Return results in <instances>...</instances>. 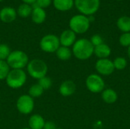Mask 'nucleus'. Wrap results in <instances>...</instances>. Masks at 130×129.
Listing matches in <instances>:
<instances>
[{
  "label": "nucleus",
  "instance_id": "1",
  "mask_svg": "<svg viewBox=\"0 0 130 129\" xmlns=\"http://www.w3.org/2000/svg\"><path fill=\"white\" fill-rule=\"evenodd\" d=\"M94 47L90 40L81 38L75 41L72 46V56L78 60H87L94 55Z\"/></svg>",
  "mask_w": 130,
  "mask_h": 129
},
{
  "label": "nucleus",
  "instance_id": "2",
  "mask_svg": "<svg viewBox=\"0 0 130 129\" xmlns=\"http://www.w3.org/2000/svg\"><path fill=\"white\" fill-rule=\"evenodd\" d=\"M27 74L32 78L40 80L46 76L48 65L45 61L40 59H33L29 61L27 67Z\"/></svg>",
  "mask_w": 130,
  "mask_h": 129
},
{
  "label": "nucleus",
  "instance_id": "3",
  "mask_svg": "<svg viewBox=\"0 0 130 129\" xmlns=\"http://www.w3.org/2000/svg\"><path fill=\"white\" fill-rule=\"evenodd\" d=\"M27 80V74L24 69H11L5 81L8 87L15 90L24 86Z\"/></svg>",
  "mask_w": 130,
  "mask_h": 129
},
{
  "label": "nucleus",
  "instance_id": "4",
  "mask_svg": "<svg viewBox=\"0 0 130 129\" xmlns=\"http://www.w3.org/2000/svg\"><path fill=\"white\" fill-rule=\"evenodd\" d=\"M29 61L30 59L27 54L20 49L11 51L6 59L11 69H24L27 67Z\"/></svg>",
  "mask_w": 130,
  "mask_h": 129
},
{
  "label": "nucleus",
  "instance_id": "5",
  "mask_svg": "<svg viewBox=\"0 0 130 129\" xmlns=\"http://www.w3.org/2000/svg\"><path fill=\"white\" fill-rule=\"evenodd\" d=\"M90 23L88 17L82 14H76L69 20V28L76 34H83L88 30Z\"/></svg>",
  "mask_w": 130,
  "mask_h": 129
},
{
  "label": "nucleus",
  "instance_id": "6",
  "mask_svg": "<svg viewBox=\"0 0 130 129\" xmlns=\"http://www.w3.org/2000/svg\"><path fill=\"white\" fill-rule=\"evenodd\" d=\"M74 5L82 14L91 16L99 9L100 0H74Z\"/></svg>",
  "mask_w": 130,
  "mask_h": 129
},
{
  "label": "nucleus",
  "instance_id": "7",
  "mask_svg": "<svg viewBox=\"0 0 130 129\" xmlns=\"http://www.w3.org/2000/svg\"><path fill=\"white\" fill-rule=\"evenodd\" d=\"M40 49L46 53H54L60 46L59 39L55 34H46L43 36L40 41Z\"/></svg>",
  "mask_w": 130,
  "mask_h": 129
},
{
  "label": "nucleus",
  "instance_id": "8",
  "mask_svg": "<svg viewBox=\"0 0 130 129\" xmlns=\"http://www.w3.org/2000/svg\"><path fill=\"white\" fill-rule=\"evenodd\" d=\"M85 86L90 92L93 94H99L104 90L105 82L100 75L91 74L85 80Z\"/></svg>",
  "mask_w": 130,
  "mask_h": 129
},
{
  "label": "nucleus",
  "instance_id": "9",
  "mask_svg": "<svg viewBox=\"0 0 130 129\" xmlns=\"http://www.w3.org/2000/svg\"><path fill=\"white\" fill-rule=\"evenodd\" d=\"M34 99L28 94L21 95L16 101L17 110L23 115L30 114L34 109Z\"/></svg>",
  "mask_w": 130,
  "mask_h": 129
},
{
  "label": "nucleus",
  "instance_id": "10",
  "mask_svg": "<svg viewBox=\"0 0 130 129\" xmlns=\"http://www.w3.org/2000/svg\"><path fill=\"white\" fill-rule=\"evenodd\" d=\"M95 69L101 76H109L115 71L113 61L110 59H98L95 63Z\"/></svg>",
  "mask_w": 130,
  "mask_h": 129
},
{
  "label": "nucleus",
  "instance_id": "11",
  "mask_svg": "<svg viewBox=\"0 0 130 129\" xmlns=\"http://www.w3.org/2000/svg\"><path fill=\"white\" fill-rule=\"evenodd\" d=\"M60 46H66V47H70L74 45L76 40V33H75L72 30L68 29L65 30L62 32L60 36H59Z\"/></svg>",
  "mask_w": 130,
  "mask_h": 129
},
{
  "label": "nucleus",
  "instance_id": "12",
  "mask_svg": "<svg viewBox=\"0 0 130 129\" xmlns=\"http://www.w3.org/2000/svg\"><path fill=\"white\" fill-rule=\"evenodd\" d=\"M17 16L16 9L12 7L6 6L0 10V20L3 23H11L16 19Z\"/></svg>",
  "mask_w": 130,
  "mask_h": 129
},
{
  "label": "nucleus",
  "instance_id": "13",
  "mask_svg": "<svg viewBox=\"0 0 130 129\" xmlns=\"http://www.w3.org/2000/svg\"><path fill=\"white\" fill-rule=\"evenodd\" d=\"M76 90V84L71 80L64 81L59 87V93L65 97H70L75 94Z\"/></svg>",
  "mask_w": 130,
  "mask_h": 129
},
{
  "label": "nucleus",
  "instance_id": "14",
  "mask_svg": "<svg viewBox=\"0 0 130 129\" xmlns=\"http://www.w3.org/2000/svg\"><path fill=\"white\" fill-rule=\"evenodd\" d=\"M32 12H31V19L34 24H43L46 18V11L40 7H37L36 4H33L32 5Z\"/></svg>",
  "mask_w": 130,
  "mask_h": 129
},
{
  "label": "nucleus",
  "instance_id": "15",
  "mask_svg": "<svg viewBox=\"0 0 130 129\" xmlns=\"http://www.w3.org/2000/svg\"><path fill=\"white\" fill-rule=\"evenodd\" d=\"M44 118L40 114H33L28 119V128L30 129H43L45 124Z\"/></svg>",
  "mask_w": 130,
  "mask_h": 129
},
{
  "label": "nucleus",
  "instance_id": "16",
  "mask_svg": "<svg viewBox=\"0 0 130 129\" xmlns=\"http://www.w3.org/2000/svg\"><path fill=\"white\" fill-rule=\"evenodd\" d=\"M101 98L104 103L107 104H113L117 101L118 94L113 89L107 88L101 92Z\"/></svg>",
  "mask_w": 130,
  "mask_h": 129
},
{
  "label": "nucleus",
  "instance_id": "17",
  "mask_svg": "<svg viewBox=\"0 0 130 129\" xmlns=\"http://www.w3.org/2000/svg\"><path fill=\"white\" fill-rule=\"evenodd\" d=\"M94 54L98 58V59H108V57L111 54V49L107 44L104 43L94 47Z\"/></svg>",
  "mask_w": 130,
  "mask_h": 129
},
{
  "label": "nucleus",
  "instance_id": "18",
  "mask_svg": "<svg viewBox=\"0 0 130 129\" xmlns=\"http://www.w3.org/2000/svg\"><path fill=\"white\" fill-rule=\"evenodd\" d=\"M54 8L60 11H67L74 6V0H53Z\"/></svg>",
  "mask_w": 130,
  "mask_h": 129
},
{
  "label": "nucleus",
  "instance_id": "19",
  "mask_svg": "<svg viewBox=\"0 0 130 129\" xmlns=\"http://www.w3.org/2000/svg\"><path fill=\"white\" fill-rule=\"evenodd\" d=\"M55 53L56 57L61 61H67L70 59L71 57L72 56V49L69 47L62 46H59V48L56 50Z\"/></svg>",
  "mask_w": 130,
  "mask_h": 129
},
{
  "label": "nucleus",
  "instance_id": "20",
  "mask_svg": "<svg viewBox=\"0 0 130 129\" xmlns=\"http://www.w3.org/2000/svg\"><path fill=\"white\" fill-rule=\"evenodd\" d=\"M117 26L123 33L130 32V17L128 16H122L117 21Z\"/></svg>",
  "mask_w": 130,
  "mask_h": 129
},
{
  "label": "nucleus",
  "instance_id": "21",
  "mask_svg": "<svg viewBox=\"0 0 130 129\" xmlns=\"http://www.w3.org/2000/svg\"><path fill=\"white\" fill-rule=\"evenodd\" d=\"M32 9L33 8L30 5L22 3L18 7V8L16 9V11H17V14L19 17H23V18H27L31 15Z\"/></svg>",
  "mask_w": 130,
  "mask_h": 129
},
{
  "label": "nucleus",
  "instance_id": "22",
  "mask_svg": "<svg viewBox=\"0 0 130 129\" xmlns=\"http://www.w3.org/2000/svg\"><path fill=\"white\" fill-rule=\"evenodd\" d=\"M44 92V90L40 86V84L38 83L37 84H32L29 89H28V95L30 96L32 98L35 99V98H38L40 97H41L43 95Z\"/></svg>",
  "mask_w": 130,
  "mask_h": 129
},
{
  "label": "nucleus",
  "instance_id": "23",
  "mask_svg": "<svg viewBox=\"0 0 130 129\" xmlns=\"http://www.w3.org/2000/svg\"><path fill=\"white\" fill-rule=\"evenodd\" d=\"M113 66L115 70H119V71H122L124 70L128 65V62L127 60L122 56H118L117 58L114 59V60L113 61Z\"/></svg>",
  "mask_w": 130,
  "mask_h": 129
},
{
  "label": "nucleus",
  "instance_id": "24",
  "mask_svg": "<svg viewBox=\"0 0 130 129\" xmlns=\"http://www.w3.org/2000/svg\"><path fill=\"white\" fill-rule=\"evenodd\" d=\"M11 68L6 61L0 60V81L5 80Z\"/></svg>",
  "mask_w": 130,
  "mask_h": 129
},
{
  "label": "nucleus",
  "instance_id": "25",
  "mask_svg": "<svg viewBox=\"0 0 130 129\" xmlns=\"http://www.w3.org/2000/svg\"><path fill=\"white\" fill-rule=\"evenodd\" d=\"M11 52V50L8 45H7L6 43H1L0 44V60L6 61Z\"/></svg>",
  "mask_w": 130,
  "mask_h": 129
},
{
  "label": "nucleus",
  "instance_id": "26",
  "mask_svg": "<svg viewBox=\"0 0 130 129\" xmlns=\"http://www.w3.org/2000/svg\"><path fill=\"white\" fill-rule=\"evenodd\" d=\"M38 84L45 90H48V89L51 88V87L53 85V81L50 77L45 76V77L40 78V80H38Z\"/></svg>",
  "mask_w": 130,
  "mask_h": 129
},
{
  "label": "nucleus",
  "instance_id": "27",
  "mask_svg": "<svg viewBox=\"0 0 130 129\" xmlns=\"http://www.w3.org/2000/svg\"><path fill=\"white\" fill-rule=\"evenodd\" d=\"M120 44L123 47H129L130 46V32L123 33L119 38Z\"/></svg>",
  "mask_w": 130,
  "mask_h": 129
},
{
  "label": "nucleus",
  "instance_id": "28",
  "mask_svg": "<svg viewBox=\"0 0 130 129\" xmlns=\"http://www.w3.org/2000/svg\"><path fill=\"white\" fill-rule=\"evenodd\" d=\"M91 44L94 46V47L97 46H99L102 43H104V40H103V38L101 36L98 35V34H94L91 36V40H90Z\"/></svg>",
  "mask_w": 130,
  "mask_h": 129
},
{
  "label": "nucleus",
  "instance_id": "29",
  "mask_svg": "<svg viewBox=\"0 0 130 129\" xmlns=\"http://www.w3.org/2000/svg\"><path fill=\"white\" fill-rule=\"evenodd\" d=\"M52 2H53V0H37L35 4L37 7L42 8L44 9V8L50 6Z\"/></svg>",
  "mask_w": 130,
  "mask_h": 129
},
{
  "label": "nucleus",
  "instance_id": "30",
  "mask_svg": "<svg viewBox=\"0 0 130 129\" xmlns=\"http://www.w3.org/2000/svg\"><path fill=\"white\" fill-rule=\"evenodd\" d=\"M56 128L55 122L53 121H46L43 126V129H56Z\"/></svg>",
  "mask_w": 130,
  "mask_h": 129
},
{
  "label": "nucleus",
  "instance_id": "31",
  "mask_svg": "<svg viewBox=\"0 0 130 129\" xmlns=\"http://www.w3.org/2000/svg\"><path fill=\"white\" fill-rule=\"evenodd\" d=\"M21 1L23 2V3H26V4L32 5L33 4H34L36 2L37 0H21Z\"/></svg>",
  "mask_w": 130,
  "mask_h": 129
},
{
  "label": "nucleus",
  "instance_id": "32",
  "mask_svg": "<svg viewBox=\"0 0 130 129\" xmlns=\"http://www.w3.org/2000/svg\"><path fill=\"white\" fill-rule=\"evenodd\" d=\"M127 55H128V57L130 59V46L128 47V49H127Z\"/></svg>",
  "mask_w": 130,
  "mask_h": 129
},
{
  "label": "nucleus",
  "instance_id": "33",
  "mask_svg": "<svg viewBox=\"0 0 130 129\" xmlns=\"http://www.w3.org/2000/svg\"><path fill=\"white\" fill-rule=\"evenodd\" d=\"M21 129H30V128H28V127H27V128H22Z\"/></svg>",
  "mask_w": 130,
  "mask_h": 129
},
{
  "label": "nucleus",
  "instance_id": "34",
  "mask_svg": "<svg viewBox=\"0 0 130 129\" xmlns=\"http://www.w3.org/2000/svg\"><path fill=\"white\" fill-rule=\"evenodd\" d=\"M56 129H63V128H56Z\"/></svg>",
  "mask_w": 130,
  "mask_h": 129
},
{
  "label": "nucleus",
  "instance_id": "35",
  "mask_svg": "<svg viewBox=\"0 0 130 129\" xmlns=\"http://www.w3.org/2000/svg\"><path fill=\"white\" fill-rule=\"evenodd\" d=\"M2 43H1V37H0V44H1Z\"/></svg>",
  "mask_w": 130,
  "mask_h": 129
},
{
  "label": "nucleus",
  "instance_id": "36",
  "mask_svg": "<svg viewBox=\"0 0 130 129\" xmlns=\"http://www.w3.org/2000/svg\"><path fill=\"white\" fill-rule=\"evenodd\" d=\"M2 1H3V0H0V2H2Z\"/></svg>",
  "mask_w": 130,
  "mask_h": 129
},
{
  "label": "nucleus",
  "instance_id": "37",
  "mask_svg": "<svg viewBox=\"0 0 130 129\" xmlns=\"http://www.w3.org/2000/svg\"><path fill=\"white\" fill-rule=\"evenodd\" d=\"M117 1H121V0H117Z\"/></svg>",
  "mask_w": 130,
  "mask_h": 129
}]
</instances>
